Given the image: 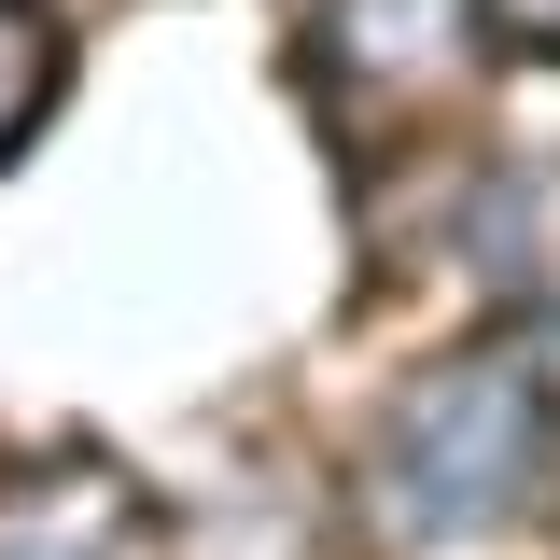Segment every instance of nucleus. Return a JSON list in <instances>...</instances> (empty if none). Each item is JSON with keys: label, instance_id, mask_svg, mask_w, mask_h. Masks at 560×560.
I'll return each mask as SVG.
<instances>
[{"label": "nucleus", "instance_id": "obj_1", "mask_svg": "<svg viewBox=\"0 0 560 560\" xmlns=\"http://www.w3.org/2000/svg\"><path fill=\"white\" fill-rule=\"evenodd\" d=\"M533 448H547V407H533V378H518V364H448V378H434V393L393 420L378 477L407 490V518H420V533H448V518H490V504H518Z\"/></svg>", "mask_w": 560, "mask_h": 560}, {"label": "nucleus", "instance_id": "obj_2", "mask_svg": "<svg viewBox=\"0 0 560 560\" xmlns=\"http://www.w3.org/2000/svg\"><path fill=\"white\" fill-rule=\"evenodd\" d=\"M43 84H57V28H43L28 0H0V154L28 140V113H43Z\"/></svg>", "mask_w": 560, "mask_h": 560}, {"label": "nucleus", "instance_id": "obj_3", "mask_svg": "<svg viewBox=\"0 0 560 560\" xmlns=\"http://www.w3.org/2000/svg\"><path fill=\"white\" fill-rule=\"evenodd\" d=\"M504 14H518V28H533V43H560V0H504Z\"/></svg>", "mask_w": 560, "mask_h": 560}]
</instances>
